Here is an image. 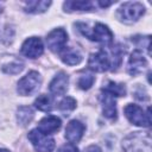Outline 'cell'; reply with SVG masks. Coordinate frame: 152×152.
Masks as SVG:
<instances>
[{
    "label": "cell",
    "instance_id": "7a4b0ae2",
    "mask_svg": "<svg viewBox=\"0 0 152 152\" xmlns=\"http://www.w3.org/2000/svg\"><path fill=\"white\" fill-rule=\"evenodd\" d=\"M76 27L83 36L88 37L89 39H91L94 42L101 43L106 46H109L113 42V33L108 28V26H106L104 24L96 23L94 25V27L91 28V31L88 28V25H86L83 23H77Z\"/></svg>",
    "mask_w": 152,
    "mask_h": 152
},
{
    "label": "cell",
    "instance_id": "8fae6325",
    "mask_svg": "<svg viewBox=\"0 0 152 152\" xmlns=\"http://www.w3.org/2000/svg\"><path fill=\"white\" fill-rule=\"evenodd\" d=\"M84 129H86V126L78 121V120H71L68 125H66V128H65V138L75 144V142H78L84 133Z\"/></svg>",
    "mask_w": 152,
    "mask_h": 152
},
{
    "label": "cell",
    "instance_id": "5b68a950",
    "mask_svg": "<svg viewBox=\"0 0 152 152\" xmlns=\"http://www.w3.org/2000/svg\"><path fill=\"white\" fill-rule=\"evenodd\" d=\"M125 115L133 125H137L140 127H150L151 125L150 108H147V110L145 112L138 104H127L125 107Z\"/></svg>",
    "mask_w": 152,
    "mask_h": 152
},
{
    "label": "cell",
    "instance_id": "83f0119b",
    "mask_svg": "<svg viewBox=\"0 0 152 152\" xmlns=\"http://www.w3.org/2000/svg\"><path fill=\"white\" fill-rule=\"evenodd\" d=\"M0 12H1V5H0Z\"/></svg>",
    "mask_w": 152,
    "mask_h": 152
},
{
    "label": "cell",
    "instance_id": "5bb4252c",
    "mask_svg": "<svg viewBox=\"0 0 152 152\" xmlns=\"http://www.w3.org/2000/svg\"><path fill=\"white\" fill-rule=\"evenodd\" d=\"M61 128V120L57 116L48 115L43 118L38 124V129L45 134H52Z\"/></svg>",
    "mask_w": 152,
    "mask_h": 152
},
{
    "label": "cell",
    "instance_id": "4fadbf2b",
    "mask_svg": "<svg viewBox=\"0 0 152 152\" xmlns=\"http://www.w3.org/2000/svg\"><path fill=\"white\" fill-rule=\"evenodd\" d=\"M68 84H69L68 75L64 72H58L51 81L49 89L53 95H63L68 89Z\"/></svg>",
    "mask_w": 152,
    "mask_h": 152
},
{
    "label": "cell",
    "instance_id": "30bf717a",
    "mask_svg": "<svg viewBox=\"0 0 152 152\" xmlns=\"http://www.w3.org/2000/svg\"><path fill=\"white\" fill-rule=\"evenodd\" d=\"M146 66H147V61L144 57L142 52L140 50H134L128 59V65H127L128 72L131 75H137L141 72Z\"/></svg>",
    "mask_w": 152,
    "mask_h": 152
},
{
    "label": "cell",
    "instance_id": "d4e9b609",
    "mask_svg": "<svg viewBox=\"0 0 152 152\" xmlns=\"http://www.w3.org/2000/svg\"><path fill=\"white\" fill-rule=\"evenodd\" d=\"M86 152H101V148L96 145H90L86 148Z\"/></svg>",
    "mask_w": 152,
    "mask_h": 152
},
{
    "label": "cell",
    "instance_id": "ac0fdd59",
    "mask_svg": "<svg viewBox=\"0 0 152 152\" xmlns=\"http://www.w3.org/2000/svg\"><path fill=\"white\" fill-rule=\"evenodd\" d=\"M64 8L65 11H91L94 5L90 1H66Z\"/></svg>",
    "mask_w": 152,
    "mask_h": 152
},
{
    "label": "cell",
    "instance_id": "ffe728a7",
    "mask_svg": "<svg viewBox=\"0 0 152 152\" xmlns=\"http://www.w3.org/2000/svg\"><path fill=\"white\" fill-rule=\"evenodd\" d=\"M18 121L21 125H26L31 121V119L33 118V110L30 107H20L18 109V114H17Z\"/></svg>",
    "mask_w": 152,
    "mask_h": 152
},
{
    "label": "cell",
    "instance_id": "cb8c5ba5",
    "mask_svg": "<svg viewBox=\"0 0 152 152\" xmlns=\"http://www.w3.org/2000/svg\"><path fill=\"white\" fill-rule=\"evenodd\" d=\"M57 152H78V150H77V147L74 146L72 144H66V145L61 146Z\"/></svg>",
    "mask_w": 152,
    "mask_h": 152
},
{
    "label": "cell",
    "instance_id": "e0dca14e",
    "mask_svg": "<svg viewBox=\"0 0 152 152\" xmlns=\"http://www.w3.org/2000/svg\"><path fill=\"white\" fill-rule=\"evenodd\" d=\"M102 90L108 93V94H110V95H113L114 97H116V96H125V94H126L125 86L121 84V83H115L113 81H108L106 83V86L102 88Z\"/></svg>",
    "mask_w": 152,
    "mask_h": 152
},
{
    "label": "cell",
    "instance_id": "7c38bea8",
    "mask_svg": "<svg viewBox=\"0 0 152 152\" xmlns=\"http://www.w3.org/2000/svg\"><path fill=\"white\" fill-rule=\"evenodd\" d=\"M100 101L102 103L103 115L110 120H115L116 119V106H115L114 96L102 90L100 95Z\"/></svg>",
    "mask_w": 152,
    "mask_h": 152
},
{
    "label": "cell",
    "instance_id": "4316f807",
    "mask_svg": "<svg viewBox=\"0 0 152 152\" xmlns=\"http://www.w3.org/2000/svg\"><path fill=\"white\" fill-rule=\"evenodd\" d=\"M0 152H10L8 150H5V148H0Z\"/></svg>",
    "mask_w": 152,
    "mask_h": 152
},
{
    "label": "cell",
    "instance_id": "d6986e66",
    "mask_svg": "<svg viewBox=\"0 0 152 152\" xmlns=\"http://www.w3.org/2000/svg\"><path fill=\"white\" fill-rule=\"evenodd\" d=\"M34 106H36V108H38L42 112H50L53 107L52 106V99L45 94L39 95L34 101Z\"/></svg>",
    "mask_w": 152,
    "mask_h": 152
},
{
    "label": "cell",
    "instance_id": "ba28073f",
    "mask_svg": "<svg viewBox=\"0 0 152 152\" xmlns=\"http://www.w3.org/2000/svg\"><path fill=\"white\" fill-rule=\"evenodd\" d=\"M68 42V34L63 28H56L51 31L46 37L48 48L53 52H61Z\"/></svg>",
    "mask_w": 152,
    "mask_h": 152
},
{
    "label": "cell",
    "instance_id": "9a60e30c",
    "mask_svg": "<svg viewBox=\"0 0 152 152\" xmlns=\"http://www.w3.org/2000/svg\"><path fill=\"white\" fill-rule=\"evenodd\" d=\"M61 59L68 65H76L82 61L81 53L72 48H64L61 52Z\"/></svg>",
    "mask_w": 152,
    "mask_h": 152
},
{
    "label": "cell",
    "instance_id": "8992f818",
    "mask_svg": "<svg viewBox=\"0 0 152 152\" xmlns=\"http://www.w3.org/2000/svg\"><path fill=\"white\" fill-rule=\"evenodd\" d=\"M40 83H42L40 75L37 71H30L28 74H26L18 82L17 90L23 96L32 95V94H34V93L38 91V89L40 87Z\"/></svg>",
    "mask_w": 152,
    "mask_h": 152
},
{
    "label": "cell",
    "instance_id": "9c48e42d",
    "mask_svg": "<svg viewBox=\"0 0 152 152\" xmlns=\"http://www.w3.org/2000/svg\"><path fill=\"white\" fill-rule=\"evenodd\" d=\"M44 51L43 43L37 37H31L26 39L21 45V52L28 58H38Z\"/></svg>",
    "mask_w": 152,
    "mask_h": 152
},
{
    "label": "cell",
    "instance_id": "2e32d148",
    "mask_svg": "<svg viewBox=\"0 0 152 152\" xmlns=\"http://www.w3.org/2000/svg\"><path fill=\"white\" fill-rule=\"evenodd\" d=\"M51 5V1H26L25 2V11L28 13H42L48 10V7Z\"/></svg>",
    "mask_w": 152,
    "mask_h": 152
},
{
    "label": "cell",
    "instance_id": "6da1fadb",
    "mask_svg": "<svg viewBox=\"0 0 152 152\" xmlns=\"http://www.w3.org/2000/svg\"><path fill=\"white\" fill-rule=\"evenodd\" d=\"M125 50L120 45L108 46L101 49L95 53H91L88 59V66L90 70L103 72L107 70H115L120 64Z\"/></svg>",
    "mask_w": 152,
    "mask_h": 152
},
{
    "label": "cell",
    "instance_id": "7402d4cb",
    "mask_svg": "<svg viewBox=\"0 0 152 152\" xmlns=\"http://www.w3.org/2000/svg\"><path fill=\"white\" fill-rule=\"evenodd\" d=\"M75 107H76V101L72 97H65L59 102V109L65 113L75 109Z\"/></svg>",
    "mask_w": 152,
    "mask_h": 152
},
{
    "label": "cell",
    "instance_id": "277c9868",
    "mask_svg": "<svg viewBox=\"0 0 152 152\" xmlns=\"http://www.w3.org/2000/svg\"><path fill=\"white\" fill-rule=\"evenodd\" d=\"M145 13V7L140 2H124L118 10V18L126 23L132 24L137 21Z\"/></svg>",
    "mask_w": 152,
    "mask_h": 152
},
{
    "label": "cell",
    "instance_id": "484cf974",
    "mask_svg": "<svg viewBox=\"0 0 152 152\" xmlns=\"http://www.w3.org/2000/svg\"><path fill=\"white\" fill-rule=\"evenodd\" d=\"M97 4H99L102 8H104V7H108V6H110L112 4H114V1H102V0H99Z\"/></svg>",
    "mask_w": 152,
    "mask_h": 152
},
{
    "label": "cell",
    "instance_id": "44dd1931",
    "mask_svg": "<svg viewBox=\"0 0 152 152\" xmlns=\"http://www.w3.org/2000/svg\"><path fill=\"white\" fill-rule=\"evenodd\" d=\"M94 81H95V78H94L93 75H82V76L78 78L77 84H78V87H80L81 89L87 90V89H89V88L93 86Z\"/></svg>",
    "mask_w": 152,
    "mask_h": 152
},
{
    "label": "cell",
    "instance_id": "603a6c76",
    "mask_svg": "<svg viewBox=\"0 0 152 152\" xmlns=\"http://www.w3.org/2000/svg\"><path fill=\"white\" fill-rule=\"evenodd\" d=\"M12 69H14V74H18L19 71L23 70V64H20V63H11L10 65L4 66V71H6L7 74H12Z\"/></svg>",
    "mask_w": 152,
    "mask_h": 152
},
{
    "label": "cell",
    "instance_id": "52a82bcc",
    "mask_svg": "<svg viewBox=\"0 0 152 152\" xmlns=\"http://www.w3.org/2000/svg\"><path fill=\"white\" fill-rule=\"evenodd\" d=\"M28 140L37 152H52L55 148V140L50 135L40 132L38 128L28 133Z\"/></svg>",
    "mask_w": 152,
    "mask_h": 152
},
{
    "label": "cell",
    "instance_id": "3957f363",
    "mask_svg": "<svg viewBox=\"0 0 152 152\" xmlns=\"http://www.w3.org/2000/svg\"><path fill=\"white\" fill-rule=\"evenodd\" d=\"M125 152H152L151 134L148 132H133L122 141Z\"/></svg>",
    "mask_w": 152,
    "mask_h": 152
}]
</instances>
